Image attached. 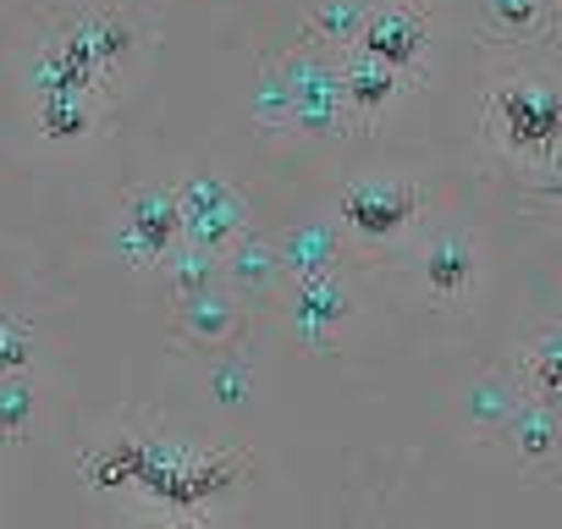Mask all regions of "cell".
Returning <instances> with one entry per match:
<instances>
[{"label": "cell", "mask_w": 562, "mask_h": 529, "mask_svg": "<svg viewBox=\"0 0 562 529\" xmlns=\"http://www.w3.org/2000/svg\"><path fill=\"white\" fill-rule=\"evenodd\" d=\"M138 56H144V34L122 7H78V12L56 18L45 45L34 50L29 89L34 94L89 89L111 105V100H122L127 78L138 72Z\"/></svg>", "instance_id": "1"}, {"label": "cell", "mask_w": 562, "mask_h": 529, "mask_svg": "<svg viewBox=\"0 0 562 529\" xmlns=\"http://www.w3.org/2000/svg\"><path fill=\"white\" fill-rule=\"evenodd\" d=\"M485 127L502 149H513L518 160H535V166H551L562 155V89L535 78V72H518V78H502L491 83V100H485Z\"/></svg>", "instance_id": "2"}, {"label": "cell", "mask_w": 562, "mask_h": 529, "mask_svg": "<svg viewBox=\"0 0 562 529\" xmlns=\"http://www.w3.org/2000/svg\"><path fill=\"white\" fill-rule=\"evenodd\" d=\"M281 83H288V133H304V138H342L353 122L348 100H342V72H337V50L310 40L293 50V56H281L276 61Z\"/></svg>", "instance_id": "3"}, {"label": "cell", "mask_w": 562, "mask_h": 529, "mask_svg": "<svg viewBox=\"0 0 562 529\" xmlns=\"http://www.w3.org/2000/svg\"><path fill=\"white\" fill-rule=\"evenodd\" d=\"M182 237V215H177V193L171 182H138L122 193L116 221H111V254L133 271H149L171 254V243Z\"/></svg>", "instance_id": "4"}, {"label": "cell", "mask_w": 562, "mask_h": 529, "mask_svg": "<svg viewBox=\"0 0 562 529\" xmlns=\"http://www.w3.org/2000/svg\"><path fill=\"white\" fill-rule=\"evenodd\" d=\"M419 210H425V193L403 177H359L337 199V221L359 243H392L403 226H414Z\"/></svg>", "instance_id": "5"}, {"label": "cell", "mask_w": 562, "mask_h": 529, "mask_svg": "<svg viewBox=\"0 0 562 529\" xmlns=\"http://www.w3.org/2000/svg\"><path fill=\"white\" fill-rule=\"evenodd\" d=\"M171 193H177V215H182L188 243H204V248L221 254L248 226V199L221 171H188V177L171 182Z\"/></svg>", "instance_id": "6"}, {"label": "cell", "mask_w": 562, "mask_h": 529, "mask_svg": "<svg viewBox=\"0 0 562 529\" xmlns=\"http://www.w3.org/2000/svg\"><path fill=\"white\" fill-rule=\"evenodd\" d=\"M288 331L315 348V353H331L337 337L348 331L353 320V288L342 282V271H315V277H288Z\"/></svg>", "instance_id": "7"}, {"label": "cell", "mask_w": 562, "mask_h": 529, "mask_svg": "<svg viewBox=\"0 0 562 529\" xmlns=\"http://www.w3.org/2000/svg\"><path fill=\"white\" fill-rule=\"evenodd\" d=\"M166 331H171L177 348L221 353V348H237V342H243L248 315H243V299H237L226 282H210V288H199V293L171 299V320H166Z\"/></svg>", "instance_id": "8"}, {"label": "cell", "mask_w": 562, "mask_h": 529, "mask_svg": "<svg viewBox=\"0 0 562 529\" xmlns=\"http://www.w3.org/2000/svg\"><path fill=\"white\" fill-rule=\"evenodd\" d=\"M359 45L370 56H381L392 72L414 78V83L430 78V23H425V12L414 7V0H386V7H370Z\"/></svg>", "instance_id": "9"}, {"label": "cell", "mask_w": 562, "mask_h": 529, "mask_svg": "<svg viewBox=\"0 0 562 529\" xmlns=\"http://www.w3.org/2000/svg\"><path fill=\"white\" fill-rule=\"evenodd\" d=\"M221 282H226L243 304H259V299L281 293V288H288V264H281L276 237L243 226V232L221 248Z\"/></svg>", "instance_id": "10"}, {"label": "cell", "mask_w": 562, "mask_h": 529, "mask_svg": "<svg viewBox=\"0 0 562 529\" xmlns=\"http://www.w3.org/2000/svg\"><path fill=\"white\" fill-rule=\"evenodd\" d=\"M337 72H342V100H348V111H353V122L364 127V122H381L392 105H397V94H403V72H392L381 56H370L364 45H348V50H337Z\"/></svg>", "instance_id": "11"}, {"label": "cell", "mask_w": 562, "mask_h": 529, "mask_svg": "<svg viewBox=\"0 0 562 529\" xmlns=\"http://www.w3.org/2000/svg\"><path fill=\"white\" fill-rule=\"evenodd\" d=\"M425 288L441 304H458L480 288V243L469 232H436L425 248Z\"/></svg>", "instance_id": "12"}, {"label": "cell", "mask_w": 562, "mask_h": 529, "mask_svg": "<svg viewBox=\"0 0 562 529\" xmlns=\"http://www.w3.org/2000/svg\"><path fill=\"white\" fill-rule=\"evenodd\" d=\"M557 29V0H480V40L518 50L540 45Z\"/></svg>", "instance_id": "13"}, {"label": "cell", "mask_w": 562, "mask_h": 529, "mask_svg": "<svg viewBox=\"0 0 562 529\" xmlns=\"http://www.w3.org/2000/svg\"><path fill=\"white\" fill-rule=\"evenodd\" d=\"M281 248V264H288V277H315V271H342V259H348V226L342 221H304L293 226L288 237L276 243Z\"/></svg>", "instance_id": "14"}, {"label": "cell", "mask_w": 562, "mask_h": 529, "mask_svg": "<svg viewBox=\"0 0 562 529\" xmlns=\"http://www.w3.org/2000/svg\"><path fill=\"white\" fill-rule=\"evenodd\" d=\"M105 100L89 94V89H50V94H34V116H40V133L56 138V144H78V138H94L100 122H105Z\"/></svg>", "instance_id": "15"}, {"label": "cell", "mask_w": 562, "mask_h": 529, "mask_svg": "<svg viewBox=\"0 0 562 529\" xmlns=\"http://www.w3.org/2000/svg\"><path fill=\"white\" fill-rule=\"evenodd\" d=\"M502 436L518 447V458H524L529 469H540V463L557 452V441H562V408L546 403V397H535V392H524Z\"/></svg>", "instance_id": "16"}, {"label": "cell", "mask_w": 562, "mask_h": 529, "mask_svg": "<svg viewBox=\"0 0 562 529\" xmlns=\"http://www.w3.org/2000/svg\"><path fill=\"white\" fill-rule=\"evenodd\" d=\"M518 397H524V381H507V375H480V381H469V392H463V419H469V430H474V436H502L507 419H513V408H518Z\"/></svg>", "instance_id": "17"}, {"label": "cell", "mask_w": 562, "mask_h": 529, "mask_svg": "<svg viewBox=\"0 0 562 529\" xmlns=\"http://www.w3.org/2000/svg\"><path fill=\"white\" fill-rule=\"evenodd\" d=\"M34 419H40V381H34V370L0 375V447L29 441Z\"/></svg>", "instance_id": "18"}, {"label": "cell", "mask_w": 562, "mask_h": 529, "mask_svg": "<svg viewBox=\"0 0 562 529\" xmlns=\"http://www.w3.org/2000/svg\"><path fill=\"white\" fill-rule=\"evenodd\" d=\"M160 271H166L171 299H182V293H199V288L221 282V254H215V248H204V243L177 237V243H171V254L160 259Z\"/></svg>", "instance_id": "19"}, {"label": "cell", "mask_w": 562, "mask_h": 529, "mask_svg": "<svg viewBox=\"0 0 562 529\" xmlns=\"http://www.w3.org/2000/svg\"><path fill=\"white\" fill-rule=\"evenodd\" d=\"M524 392L562 408V326H540L524 348Z\"/></svg>", "instance_id": "20"}, {"label": "cell", "mask_w": 562, "mask_h": 529, "mask_svg": "<svg viewBox=\"0 0 562 529\" xmlns=\"http://www.w3.org/2000/svg\"><path fill=\"white\" fill-rule=\"evenodd\" d=\"M364 18H370L364 0H326V7H315V18H310L304 34L321 40V45H331V50H348V45H359Z\"/></svg>", "instance_id": "21"}, {"label": "cell", "mask_w": 562, "mask_h": 529, "mask_svg": "<svg viewBox=\"0 0 562 529\" xmlns=\"http://www.w3.org/2000/svg\"><path fill=\"white\" fill-rule=\"evenodd\" d=\"M204 386H210V397H215L221 408H237V403H248V392H254V364H248L237 348H221V359L210 364Z\"/></svg>", "instance_id": "22"}, {"label": "cell", "mask_w": 562, "mask_h": 529, "mask_svg": "<svg viewBox=\"0 0 562 529\" xmlns=\"http://www.w3.org/2000/svg\"><path fill=\"white\" fill-rule=\"evenodd\" d=\"M34 353H40V331L23 315H0V375L34 370Z\"/></svg>", "instance_id": "23"}, {"label": "cell", "mask_w": 562, "mask_h": 529, "mask_svg": "<svg viewBox=\"0 0 562 529\" xmlns=\"http://www.w3.org/2000/svg\"><path fill=\"white\" fill-rule=\"evenodd\" d=\"M288 83H281V72L270 67L265 78H259V89H254V122L265 127V133H288Z\"/></svg>", "instance_id": "24"}, {"label": "cell", "mask_w": 562, "mask_h": 529, "mask_svg": "<svg viewBox=\"0 0 562 529\" xmlns=\"http://www.w3.org/2000/svg\"><path fill=\"white\" fill-rule=\"evenodd\" d=\"M551 166H557V171H546V177H540V182H529V199H535V204H546V210H557V215H562V160H551Z\"/></svg>", "instance_id": "25"}, {"label": "cell", "mask_w": 562, "mask_h": 529, "mask_svg": "<svg viewBox=\"0 0 562 529\" xmlns=\"http://www.w3.org/2000/svg\"><path fill=\"white\" fill-rule=\"evenodd\" d=\"M414 7H419V0H414Z\"/></svg>", "instance_id": "26"}]
</instances>
